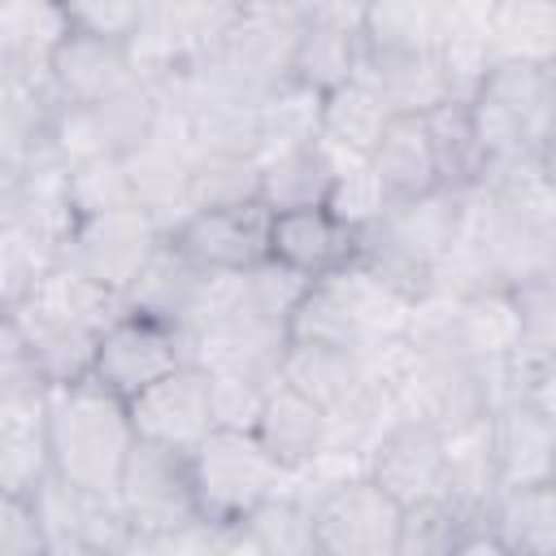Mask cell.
<instances>
[{
  "instance_id": "6da1fadb",
  "label": "cell",
  "mask_w": 556,
  "mask_h": 556,
  "mask_svg": "<svg viewBox=\"0 0 556 556\" xmlns=\"http://www.w3.org/2000/svg\"><path fill=\"white\" fill-rule=\"evenodd\" d=\"M460 226L482 248L500 287L556 274V187L543 174V161L491 169L465 191Z\"/></svg>"
},
{
  "instance_id": "7a4b0ae2",
  "label": "cell",
  "mask_w": 556,
  "mask_h": 556,
  "mask_svg": "<svg viewBox=\"0 0 556 556\" xmlns=\"http://www.w3.org/2000/svg\"><path fill=\"white\" fill-rule=\"evenodd\" d=\"M48 443H52V473H61L74 486L113 495L139 443L130 400H122L96 378L52 387Z\"/></svg>"
},
{
  "instance_id": "3957f363",
  "label": "cell",
  "mask_w": 556,
  "mask_h": 556,
  "mask_svg": "<svg viewBox=\"0 0 556 556\" xmlns=\"http://www.w3.org/2000/svg\"><path fill=\"white\" fill-rule=\"evenodd\" d=\"M413 295L369 269L361 256L343 269H330L308 282L295 317L291 339H317L339 348H369L387 334H400L408 321Z\"/></svg>"
},
{
  "instance_id": "277c9868",
  "label": "cell",
  "mask_w": 556,
  "mask_h": 556,
  "mask_svg": "<svg viewBox=\"0 0 556 556\" xmlns=\"http://www.w3.org/2000/svg\"><path fill=\"white\" fill-rule=\"evenodd\" d=\"M460 208H465V195L447 187L391 200L387 213L369 230H361V261L378 269L387 282H395L400 291L421 295L460 230Z\"/></svg>"
},
{
  "instance_id": "5b68a950",
  "label": "cell",
  "mask_w": 556,
  "mask_h": 556,
  "mask_svg": "<svg viewBox=\"0 0 556 556\" xmlns=\"http://www.w3.org/2000/svg\"><path fill=\"white\" fill-rule=\"evenodd\" d=\"M469 109L486 152V174L504 165L543 161L547 143L556 139V109H552L543 65L495 61L478 96L469 100Z\"/></svg>"
},
{
  "instance_id": "8992f818",
  "label": "cell",
  "mask_w": 556,
  "mask_h": 556,
  "mask_svg": "<svg viewBox=\"0 0 556 556\" xmlns=\"http://www.w3.org/2000/svg\"><path fill=\"white\" fill-rule=\"evenodd\" d=\"M187 460H191L200 513L226 526H239L256 504H265L291 482V469L261 443L256 430L213 426L187 452Z\"/></svg>"
},
{
  "instance_id": "52a82bcc",
  "label": "cell",
  "mask_w": 556,
  "mask_h": 556,
  "mask_svg": "<svg viewBox=\"0 0 556 556\" xmlns=\"http://www.w3.org/2000/svg\"><path fill=\"white\" fill-rule=\"evenodd\" d=\"M308 500L321 556H400L404 504L369 473L321 486Z\"/></svg>"
},
{
  "instance_id": "ba28073f",
  "label": "cell",
  "mask_w": 556,
  "mask_h": 556,
  "mask_svg": "<svg viewBox=\"0 0 556 556\" xmlns=\"http://www.w3.org/2000/svg\"><path fill=\"white\" fill-rule=\"evenodd\" d=\"M300 22L282 17H261V13H239L226 35L195 56V65L230 96L261 104L278 83L291 78V56H295Z\"/></svg>"
},
{
  "instance_id": "9c48e42d",
  "label": "cell",
  "mask_w": 556,
  "mask_h": 556,
  "mask_svg": "<svg viewBox=\"0 0 556 556\" xmlns=\"http://www.w3.org/2000/svg\"><path fill=\"white\" fill-rule=\"evenodd\" d=\"M117 508L126 513L135 539H148V534H169L200 513V500H195V482H191V460L187 452L178 447H161V443H148L139 439L126 469H122V482L113 491ZM130 539V543H135Z\"/></svg>"
},
{
  "instance_id": "30bf717a",
  "label": "cell",
  "mask_w": 556,
  "mask_h": 556,
  "mask_svg": "<svg viewBox=\"0 0 556 556\" xmlns=\"http://www.w3.org/2000/svg\"><path fill=\"white\" fill-rule=\"evenodd\" d=\"M161 126V91L156 83H139L100 104H65L52 130V148L78 165L96 156H130Z\"/></svg>"
},
{
  "instance_id": "8fae6325",
  "label": "cell",
  "mask_w": 556,
  "mask_h": 556,
  "mask_svg": "<svg viewBox=\"0 0 556 556\" xmlns=\"http://www.w3.org/2000/svg\"><path fill=\"white\" fill-rule=\"evenodd\" d=\"M239 17V0H148L130 35V52L148 83L204 56Z\"/></svg>"
},
{
  "instance_id": "7c38bea8",
  "label": "cell",
  "mask_w": 556,
  "mask_h": 556,
  "mask_svg": "<svg viewBox=\"0 0 556 556\" xmlns=\"http://www.w3.org/2000/svg\"><path fill=\"white\" fill-rule=\"evenodd\" d=\"M43 534H48V556H113V552H130V521L117 508L113 495L87 491L65 482L61 473H52L35 495Z\"/></svg>"
},
{
  "instance_id": "4fadbf2b",
  "label": "cell",
  "mask_w": 556,
  "mask_h": 556,
  "mask_svg": "<svg viewBox=\"0 0 556 556\" xmlns=\"http://www.w3.org/2000/svg\"><path fill=\"white\" fill-rule=\"evenodd\" d=\"M161 239H165L161 222L152 213H143V208L91 213V217H78L70 226V235L61 243V261L78 265L96 282H104V287L126 295V287L148 265V256L156 252Z\"/></svg>"
},
{
  "instance_id": "5bb4252c",
  "label": "cell",
  "mask_w": 556,
  "mask_h": 556,
  "mask_svg": "<svg viewBox=\"0 0 556 556\" xmlns=\"http://www.w3.org/2000/svg\"><path fill=\"white\" fill-rule=\"evenodd\" d=\"M187 361L191 356H187V339H182L178 326L126 308L100 334V352H96L91 378L104 382L109 391H117L122 400H135L139 391H148L152 382H161L165 374H174Z\"/></svg>"
},
{
  "instance_id": "9a60e30c",
  "label": "cell",
  "mask_w": 556,
  "mask_h": 556,
  "mask_svg": "<svg viewBox=\"0 0 556 556\" xmlns=\"http://www.w3.org/2000/svg\"><path fill=\"white\" fill-rule=\"evenodd\" d=\"M269 226L274 213L265 200L191 208L169 239L200 265V269H252L269 256Z\"/></svg>"
},
{
  "instance_id": "2e32d148",
  "label": "cell",
  "mask_w": 556,
  "mask_h": 556,
  "mask_svg": "<svg viewBox=\"0 0 556 556\" xmlns=\"http://www.w3.org/2000/svg\"><path fill=\"white\" fill-rule=\"evenodd\" d=\"M48 382H0V495H35L52 478Z\"/></svg>"
},
{
  "instance_id": "e0dca14e",
  "label": "cell",
  "mask_w": 556,
  "mask_h": 556,
  "mask_svg": "<svg viewBox=\"0 0 556 556\" xmlns=\"http://www.w3.org/2000/svg\"><path fill=\"white\" fill-rule=\"evenodd\" d=\"M130 417L139 439L161 443V447H178L191 452L213 426V378L200 365H178L174 374H165L161 382H152L148 391H139L130 400Z\"/></svg>"
},
{
  "instance_id": "ac0fdd59",
  "label": "cell",
  "mask_w": 556,
  "mask_h": 556,
  "mask_svg": "<svg viewBox=\"0 0 556 556\" xmlns=\"http://www.w3.org/2000/svg\"><path fill=\"white\" fill-rule=\"evenodd\" d=\"M191 169H195V152L161 109V126L126 156V174H130L135 208L152 213L165 235L191 213Z\"/></svg>"
},
{
  "instance_id": "d6986e66",
  "label": "cell",
  "mask_w": 556,
  "mask_h": 556,
  "mask_svg": "<svg viewBox=\"0 0 556 556\" xmlns=\"http://www.w3.org/2000/svg\"><path fill=\"white\" fill-rule=\"evenodd\" d=\"M48 74H52L61 104H100V100H113L148 83L130 52V39L91 35V30H74L52 56Z\"/></svg>"
},
{
  "instance_id": "ffe728a7",
  "label": "cell",
  "mask_w": 556,
  "mask_h": 556,
  "mask_svg": "<svg viewBox=\"0 0 556 556\" xmlns=\"http://www.w3.org/2000/svg\"><path fill=\"white\" fill-rule=\"evenodd\" d=\"M369 478L391 491L404 508L408 504H421V500H434L443 491V478H447V439L443 430H434L430 421H417V417H400L374 447V460H369Z\"/></svg>"
},
{
  "instance_id": "44dd1931",
  "label": "cell",
  "mask_w": 556,
  "mask_h": 556,
  "mask_svg": "<svg viewBox=\"0 0 556 556\" xmlns=\"http://www.w3.org/2000/svg\"><path fill=\"white\" fill-rule=\"evenodd\" d=\"M486 434H491L500 491L556 478V430H552V417L530 400H504L500 408H491Z\"/></svg>"
},
{
  "instance_id": "7402d4cb",
  "label": "cell",
  "mask_w": 556,
  "mask_h": 556,
  "mask_svg": "<svg viewBox=\"0 0 556 556\" xmlns=\"http://www.w3.org/2000/svg\"><path fill=\"white\" fill-rule=\"evenodd\" d=\"M61 96L52 74L0 70V174L26 165L43 148H52V130L61 117Z\"/></svg>"
},
{
  "instance_id": "603a6c76",
  "label": "cell",
  "mask_w": 556,
  "mask_h": 556,
  "mask_svg": "<svg viewBox=\"0 0 556 556\" xmlns=\"http://www.w3.org/2000/svg\"><path fill=\"white\" fill-rule=\"evenodd\" d=\"M269 256L300 269L304 278H321L361 256V235L352 226H343L326 204L287 208V213H274Z\"/></svg>"
},
{
  "instance_id": "cb8c5ba5",
  "label": "cell",
  "mask_w": 556,
  "mask_h": 556,
  "mask_svg": "<svg viewBox=\"0 0 556 556\" xmlns=\"http://www.w3.org/2000/svg\"><path fill=\"white\" fill-rule=\"evenodd\" d=\"M387 104L391 113H430L434 104L447 100L443 65L439 52L430 48H361V70H356Z\"/></svg>"
},
{
  "instance_id": "d4e9b609",
  "label": "cell",
  "mask_w": 556,
  "mask_h": 556,
  "mask_svg": "<svg viewBox=\"0 0 556 556\" xmlns=\"http://www.w3.org/2000/svg\"><path fill=\"white\" fill-rule=\"evenodd\" d=\"M521 339H526V326H521V304L513 287H486L456 300V317H452L456 356L478 365H500L521 348Z\"/></svg>"
},
{
  "instance_id": "484cf974",
  "label": "cell",
  "mask_w": 556,
  "mask_h": 556,
  "mask_svg": "<svg viewBox=\"0 0 556 556\" xmlns=\"http://www.w3.org/2000/svg\"><path fill=\"white\" fill-rule=\"evenodd\" d=\"M208 269H200L169 235L156 243V252L148 256V265L135 274V282L126 287V308L130 313H148V317H161L169 326L182 330V321L191 317L195 300H200V287H204Z\"/></svg>"
},
{
  "instance_id": "4316f807",
  "label": "cell",
  "mask_w": 556,
  "mask_h": 556,
  "mask_svg": "<svg viewBox=\"0 0 556 556\" xmlns=\"http://www.w3.org/2000/svg\"><path fill=\"white\" fill-rule=\"evenodd\" d=\"M4 321L22 334L30 361L39 365V374L48 378V387H70L91 378L96 369V352H100V334L87 326H70L30 308H4Z\"/></svg>"
},
{
  "instance_id": "83f0119b",
  "label": "cell",
  "mask_w": 556,
  "mask_h": 556,
  "mask_svg": "<svg viewBox=\"0 0 556 556\" xmlns=\"http://www.w3.org/2000/svg\"><path fill=\"white\" fill-rule=\"evenodd\" d=\"M70 35L61 0H0V70L43 74Z\"/></svg>"
},
{
  "instance_id": "f1b7e54d",
  "label": "cell",
  "mask_w": 556,
  "mask_h": 556,
  "mask_svg": "<svg viewBox=\"0 0 556 556\" xmlns=\"http://www.w3.org/2000/svg\"><path fill=\"white\" fill-rule=\"evenodd\" d=\"M391 104L356 74L348 78L343 87L326 91V104H321V143L334 152L339 165H352V161H369L382 130L391 126Z\"/></svg>"
},
{
  "instance_id": "f546056e",
  "label": "cell",
  "mask_w": 556,
  "mask_h": 556,
  "mask_svg": "<svg viewBox=\"0 0 556 556\" xmlns=\"http://www.w3.org/2000/svg\"><path fill=\"white\" fill-rule=\"evenodd\" d=\"M369 165L378 169V178L391 191V200H408V195H426V191L443 187L426 113H395L391 126L382 130Z\"/></svg>"
},
{
  "instance_id": "4dcf8cb0",
  "label": "cell",
  "mask_w": 556,
  "mask_h": 556,
  "mask_svg": "<svg viewBox=\"0 0 556 556\" xmlns=\"http://www.w3.org/2000/svg\"><path fill=\"white\" fill-rule=\"evenodd\" d=\"M256 434L291 473L308 469L326 447V408L278 378L256 417Z\"/></svg>"
},
{
  "instance_id": "1f68e13d",
  "label": "cell",
  "mask_w": 556,
  "mask_h": 556,
  "mask_svg": "<svg viewBox=\"0 0 556 556\" xmlns=\"http://www.w3.org/2000/svg\"><path fill=\"white\" fill-rule=\"evenodd\" d=\"M278 378L291 382L295 391H304L308 400H317L326 413L369 387L361 348H339V343H317V339H291L282 352Z\"/></svg>"
},
{
  "instance_id": "d6a6232c",
  "label": "cell",
  "mask_w": 556,
  "mask_h": 556,
  "mask_svg": "<svg viewBox=\"0 0 556 556\" xmlns=\"http://www.w3.org/2000/svg\"><path fill=\"white\" fill-rule=\"evenodd\" d=\"M239 552L256 556H313L317 552V530H313V500L295 491L291 482L256 504L239 521Z\"/></svg>"
},
{
  "instance_id": "836d02e7",
  "label": "cell",
  "mask_w": 556,
  "mask_h": 556,
  "mask_svg": "<svg viewBox=\"0 0 556 556\" xmlns=\"http://www.w3.org/2000/svg\"><path fill=\"white\" fill-rule=\"evenodd\" d=\"M334 174H339V161L321 139L308 143V148H291V152L265 156L261 161V200L269 204V213L326 204Z\"/></svg>"
},
{
  "instance_id": "e575fe53",
  "label": "cell",
  "mask_w": 556,
  "mask_h": 556,
  "mask_svg": "<svg viewBox=\"0 0 556 556\" xmlns=\"http://www.w3.org/2000/svg\"><path fill=\"white\" fill-rule=\"evenodd\" d=\"M504 552L556 556V478L530 486H504L491 508Z\"/></svg>"
},
{
  "instance_id": "d590c367",
  "label": "cell",
  "mask_w": 556,
  "mask_h": 556,
  "mask_svg": "<svg viewBox=\"0 0 556 556\" xmlns=\"http://www.w3.org/2000/svg\"><path fill=\"white\" fill-rule=\"evenodd\" d=\"M486 39L495 61H556V0H495Z\"/></svg>"
},
{
  "instance_id": "8d00e7d4",
  "label": "cell",
  "mask_w": 556,
  "mask_h": 556,
  "mask_svg": "<svg viewBox=\"0 0 556 556\" xmlns=\"http://www.w3.org/2000/svg\"><path fill=\"white\" fill-rule=\"evenodd\" d=\"M321 104L326 91L287 78L278 83L261 104H256V122H261V161L291 152V148H308L321 139Z\"/></svg>"
},
{
  "instance_id": "74e56055",
  "label": "cell",
  "mask_w": 556,
  "mask_h": 556,
  "mask_svg": "<svg viewBox=\"0 0 556 556\" xmlns=\"http://www.w3.org/2000/svg\"><path fill=\"white\" fill-rule=\"evenodd\" d=\"M430 139H434V156H439V174L447 191H473L486 178V152L473 126V109L469 100H443L426 113Z\"/></svg>"
},
{
  "instance_id": "f35d334b",
  "label": "cell",
  "mask_w": 556,
  "mask_h": 556,
  "mask_svg": "<svg viewBox=\"0 0 556 556\" xmlns=\"http://www.w3.org/2000/svg\"><path fill=\"white\" fill-rule=\"evenodd\" d=\"M361 48H365L361 30H348L334 22H304L300 39H295V56H291V78H300L317 91H334L348 78H356Z\"/></svg>"
},
{
  "instance_id": "ab89813d",
  "label": "cell",
  "mask_w": 556,
  "mask_h": 556,
  "mask_svg": "<svg viewBox=\"0 0 556 556\" xmlns=\"http://www.w3.org/2000/svg\"><path fill=\"white\" fill-rule=\"evenodd\" d=\"M447 30V0H369L365 43L374 48H439Z\"/></svg>"
},
{
  "instance_id": "60d3db41",
  "label": "cell",
  "mask_w": 556,
  "mask_h": 556,
  "mask_svg": "<svg viewBox=\"0 0 556 556\" xmlns=\"http://www.w3.org/2000/svg\"><path fill=\"white\" fill-rule=\"evenodd\" d=\"M61 261V248L22 222L0 217V304L13 308L35 291V282Z\"/></svg>"
},
{
  "instance_id": "b9f144b4",
  "label": "cell",
  "mask_w": 556,
  "mask_h": 556,
  "mask_svg": "<svg viewBox=\"0 0 556 556\" xmlns=\"http://www.w3.org/2000/svg\"><path fill=\"white\" fill-rule=\"evenodd\" d=\"M261 200V161L256 156H230V152H204L191 169V208H217V204H243Z\"/></svg>"
},
{
  "instance_id": "7bdbcfd3",
  "label": "cell",
  "mask_w": 556,
  "mask_h": 556,
  "mask_svg": "<svg viewBox=\"0 0 556 556\" xmlns=\"http://www.w3.org/2000/svg\"><path fill=\"white\" fill-rule=\"evenodd\" d=\"M70 200H74L78 217L113 213V208H135L126 156H96V161L70 165Z\"/></svg>"
},
{
  "instance_id": "ee69618b",
  "label": "cell",
  "mask_w": 556,
  "mask_h": 556,
  "mask_svg": "<svg viewBox=\"0 0 556 556\" xmlns=\"http://www.w3.org/2000/svg\"><path fill=\"white\" fill-rule=\"evenodd\" d=\"M387 204H391V191L382 187V178H378V169L369 161L339 165V174L330 182V195H326V208L343 226H352L361 235V230H369L387 213Z\"/></svg>"
},
{
  "instance_id": "f6af8a7d",
  "label": "cell",
  "mask_w": 556,
  "mask_h": 556,
  "mask_svg": "<svg viewBox=\"0 0 556 556\" xmlns=\"http://www.w3.org/2000/svg\"><path fill=\"white\" fill-rule=\"evenodd\" d=\"M208 378H213V413H217V426L256 430V417H261L265 395H269L274 382L248 378V374H208Z\"/></svg>"
},
{
  "instance_id": "bcb514c9",
  "label": "cell",
  "mask_w": 556,
  "mask_h": 556,
  "mask_svg": "<svg viewBox=\"0 0 556 556\" xmlns=\"http://www.w3.org/2000/svg\"><path fill=\"white\" fill-rule=\"evenodd\" d=\"M513 369V395L530 400L534 408H543L547 417H556V343L552 348H534L521 343L508 361Z\"/></svg>"
},
{
  "instance_id": "7dc6e473",
  "label": "cell",
  "mask_w": 556,
  "mask_h": 556,
  "mask_svg": "<svg viewBox=\"0 0 556 556\" xmlns=\"http://www.w3.org/2000/svg\"><path fill=\"white\" fill-rule=\"evenodd\" d=\"M0 556H48V534L30 495H0Z\"/></svg>"
},
{
  "instance_id": "c3c4849f",
  "label": "cell",
  "mask_w": 556,
  "mask_h": 556,
  "mask_svg": "<svg viewBox=\"0 0 556 556\" xmlns=\"http://www.w3.org/2000/svg\"><path fill=\"white\" fill-rule=\"evenodd\" d=\"M61 4L70 13L74 30L113 35V39H130L148 9V0H61Z\"/></svg>"
},
{
  "instance_id": "681fc988",
  "label": "cell",
  "mask_w": 556,
  "mask_h": 556,
  "mask_svg": "<svg viewBox=\"0 0 556 556\" xmlns=\"http://www.w3.org/2000/svg\"><path fill=\"white\" fill-rule=\"evenodd\" d=\"M513 291H517L521 326H526V339H521V343L552 348V343H556V274H552V278L521 282V287H513Z\"/></svg>"
},
{
  "instance_id": "f907efd6",
  "label": "cell",
  "mask_w": 556,
  "mask_h": 556,
  "mask_svg": "<svg viewBox=\"0 0 556 556\" xmlns=\"http://www.w3.org/2000/svg\"><path fill=\"white\" fill-rule=\"evenodd\" d=\"M369 0H308V22H334L348 30H365Z\"/></svg>"
},
{
  "instance_id": "816d5d0a",
  "label": "cell",
  "mask_w": 556,
  "mask_h": 556,
  "mask_svg": "<svg viewBox=\"0 0 556 556\" xmlns=\"http://www.w3.org/2000/svg\"><path fill=\"white\" fill-rule=\"evenodd\" d=\"M543 174L552 178V187H556V139L547 143V152H543Z\"/></svg>"
},
{
  "instance_id": "f5cc1de1",
  "label": "cell",
  "mask_w": 556,
  "mask_h": 556,
  "mask_svg": "<svg viewBox=\"0 0 556 556\" xmlns=\"http://www.w3.org/2000/svg\"><path fill=\"white\" fill-rule=\"evenodd\" d=\"M543 74H547V91H552V109H556V61H547Z\"/></svg>"
},
{
  "instance_id": "db71d44e",
  "label": "cell",
  "mask_w": 556,
  "mask_h": 556,
  "mask_svg": "<svg viewBox=\"0 0 556 556\" xmlns=\"http://www.w3.org/2000/svg\"><path fill=\"white\" fill-rule=\"evenodd\" d=\"M552 430H556V417H552Z\"/></svg>"
}]
</instances>
